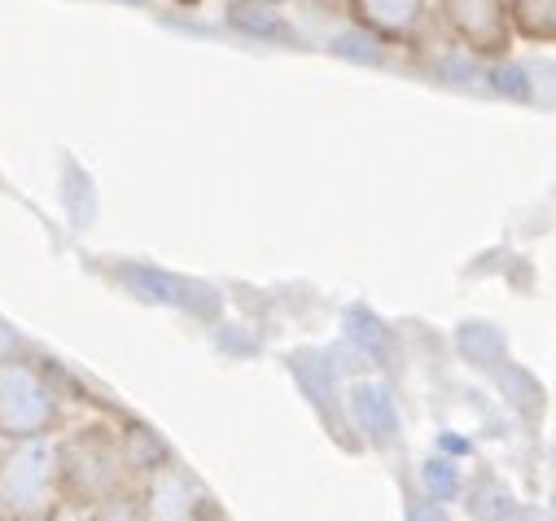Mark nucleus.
<instances>
[{"mask_svg": "<svg viewBox=\"0 0 556 521\" xmlns=\"http://www.w3.org/2000/svg\"><path fill=\"white\" fill-rule=\"evenodd\" d=\"M53 495V447L45 439H23L0 460V499L14 521H45Z\"/></svg>", "mask_w": 556, "mask_h": 521, "instance_id": "obj_3", "label": "nucleus"}, {"mask_svg": "<svg viewBox=\"0 0 556 521\" xmlns=\"http://www.w3.org/2000/svg\"><path fill=\"white\" fill-rule=\"evenodd\" d=\"M426 5L430 0H346L351 23L381 45H407L426 18Z\"/></svg>", "mask_w": 556, "mask_h": 521, "instance_id": "obj_5", "label": "nucleus"}, {"mask_svg": "<svg viewBox=\"0 0 556 521\" xmlns=\"http://www.w3.org/2000/svg\"><path fill=\"white\" fill-rule=\"evenodd\" d=\"M62 404L45 364L27 355H0V439L23 443L58 430Z\"/></svg>", "mask_w": 556, "mask_h": 521, "instance_id": "obj_2", "label": "nucleus"}, {"mask_svg": "<svg viewBox=\"0 0 556 521\" xmlns=\"http://www.w3.org/2000/svg\"><path fill=\"white\" fill-rule=\"evenodd\" d=\"M193 504L198 499H193L189 482L172 465H163V469H154V482L141 499V512H146V521H193Z\"/></svg>", "mask_w": 556, "mask_h": 521, "instance_id": "obj_6", "label": "nucleus"}, {"mask_svg": "<svg viewBox=\"0 0 556 521\" xmlns=\"http://www.w3.org/2000/svg\"><path fill=\"white\" fill-rule=\"evenodd\" d=\"M118 447H123V465L127 469H163L167 465V447L146 430V425H131L118 434Z\"/></svg>", "mask_w": 556, "mask_h": 521, "instance_id": "obj_8", "label": "nucleus"}, {"mask_svg": "<svg viewBox=\"0 0 556 521\" xmlns=\"http://www.w3.org/2000/svg\"><path fill=\"white\" fill-rule=\"evenodd\" d=\"M172 5H180V10H198L202 0H172Z\"/></svg>", "mask_w": 556, "mask_h": 521, "instance_id": "obj_11", "label": "nucleus"}, {"mask_svg": "<svg viewBox=\"0 0 556 521\" xmlns=\"http://www.w3.org/2000/svg\"><path fill=\"white\" fill-rule=\"evenodd\" d=\"M513 40L552 45L556 40V0H504Z\"/></svg>", "mask_w": 556, "mask_h": 521, "instance_id": "obj_7", "label": "nucleus"}, {"mask_svg": "<svg viewBox=\"0 0 556 521\" xmlns=\"http://www.w3.org/2000/svg\"><path fill=\"white\" fill-rule=\"evenodd\" d=\"M434 10L452 31V40L473 58L500 62L513 53V27H508L504 0H434Z\"/></svg>", "mask_w": 556, "mask_h": 521, "instance_id": "obj_4", "label": "nucleus"}, {"mask_svg": "<svg viewBox=\"0 0 556 521\" xmlns=\"http://www.w3.org/2000/svg\"><path fill=\"white\" fill-rule=\"evenodd\" d=\"M88 521H146V512H141V499H131V495H105V499H97L92 508H88Z\"/></svg>", "mask_w": 556, "mask_h": 521, "instance_id": "obj_9", "label": "nucleus"}, {"mask_svg": "<svg viewBox=\"0 0 556 521\" xmlns=\"http://www.w3.org/2000/svg\"><path fill=\"white\" fill-rule=\"evenodd\" d=\"M45 521H88V508L84 504H75V499H53L49 504V512H45Z\"/></svg>", "mask_w": 556, "mask_h": 521, "instance_id": "obj_10", "label": "nucleus"}, {"mask_svg": "<svg viewBox=\"0 0 556 521\" xmlns=\"http://www.w3.org/2000/svg\"><path fill=\"white\" fill-rule=\"evenodd\" d=\"M123 473H127V465H123L118 434H110L101 425L75 430L53 447V491L84 508H92L105 495H118Z\"/></svg>", "mask_w": 556, "mask_h": 521, "instance_id": "obj_1", "label": "nucleus"}, {"mask_svg": "<svg viewBox=\"0 0 556 521\" xmlns=\"http://www.w3.org/2000/svg\"><path fill=\"white\" fill-rule=\"evenodd\" d=\"M254 5H286V0H254Z\"/></svg>", "mask_w": 556, "mask_h": 521, "instance_id": "obj_12", "label": "nucleus"}]
</instances>
